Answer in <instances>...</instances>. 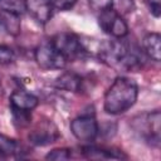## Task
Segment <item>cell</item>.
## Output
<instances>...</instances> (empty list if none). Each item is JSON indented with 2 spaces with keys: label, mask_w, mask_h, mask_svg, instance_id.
Segmentation results:
<instances>
[{
  "label": "cell",
  "mask_w": 161,
  "mask_h": 161,
  "mask_svg": "<svg viewBox=\"0 0 161 161\" xmlns=\"http://www.w3.org/2000/svg\"><path fill=\"white\" fill-rule=\"evenodd\" d=\"M138 94L137 84L127 77H117L104 94L103 107L109 114H119L130 109Z\"/></svg>",
  "instance_id": "6da1fadb"
},
{
  "label": "cell",
  "mask_w": 161,
  "mask_h": 161,
  "mask_svg": "<svg viewBox=\"0 0 161 161\" xmlns=\"http://www.w3.org/2000/svg\"><path fill=\"white\" fill-rule=\"evenodd\" d=\"M161 114L160 111L147 112L136 116L131 121V127L133 132L141 138L143 142L150 145L151 147L160 146V130H161Z\"/></svg>",
  "instance_id": "7a4b0ae2"
},
{
  "label": "cell",
  "mask_w": 161,
  "mask_h": 161,
  "mask_svg": "<svg viewBox=\"0 0 161 161\" xmlns=\"http://www.w3.org/2000/svg\"><path fill=\"white\" fill-rule=\"evenodd\" d=\"M57 50L68 60H77L86 54L80 39L73 33H59L49 40Z\"/></svg>",
  "instance_id": "3957f363"
},
{
  "label": "cell",
  "mask_w": 161,
  "mask_h": 161,
  "mask_svg": "<svg viewBox=\"0 0 161 161\" xmlns=\"http://www.w3.org/2000/svg\"><path fill=\"white\" fill-rule=\"evenodd\" d=\"M35 60L42 69L54 70L63 69L67 65V59L57 50V48L50 43H42L35 49Z\"/></svg>",
  "instance_id": "277c9868"
},
{
  "label": "cell",
  "mask_w": 161,
  "mask_h": 161,
  "mask_svg": "<svg viewBox=\"0 0 161 161\" xmlns=\"http://www.w3.org/2000/svg\"><path fill=\"white\" fill-rule=\"evenodd\" d=\"M122 39L123 38H114L112 40H104L101 43L98 49V57L103 63L109 67H119L128 47V43Z\"/></svg>",
  "instance_id": "5b68a950"
},
{
  "label": "cell",
  "mask_w": 161,
  "mask_h": 161,
  "mask_svg": "<svg viewBox=\"0 0 161 161\" xmlns=\"http://www.w3.org/2000/svg\"><path fill=\"white\" fill-rule=\"evenodd\" d=\"M98 24L106 34H108L113 38L121 39L128 34V26H127L126 21L113 9H107L104 11L99 13Z\"/></svg>",
  "instance_id": "8992f818"
},
{
  "label": "cell",
  "mask_w": 161,
  "mask_h": 161,
  "mask_svg": "<svg viewBox=\"0 0 161 161\" xmlns=\"http://www.w3.org/2000/svg\"><path fill=\"white\" fill-rule=\"evenodd\" d=\"M70 131L77 140L91 142L97 137L99 127L93 116L83 114V116L74 118L70 122Z\"/></svg>",
  "instance_id": "52a82bcc"
},
{
  "label": "cell",
  "mask_w": 161,
  "mask_h": 161,
  "mask_svg": "<svg viewBox=\"0 0 161 161\" xmlns=\"http://www.w3.org/2000/svg\"><path fill=\"white\" fill-rule=\"evenodd\" d=\"M29 142L34 146H47L59 138L58 127L49 119L39 122L28 135Z\"/></svg>",
  "instance_id": "ba28073f"
},
{
  "label": "cell",
  "mask_w": 161,
  "mask_h": 161,
  "mask_svg": "<svg viewBox=\"0 0 161 161\" xmlns=\"http://www.w3.org/2000/svg\"><path fill=\"white\" fill-rule=\"evenodd\" d=\"M25 10L40 24H45L53 15V5L50 0H24Z\"/></svg>",
  "instance_id": "9c48e42d"
},
{
  "label": "cell",
  "mask_w": 161,
  "mask_h": 161,
  "mask_svg": "<svg viewBox=\"0 0 161 161\" xmlns=\"http://www.w3.org/2000/svg\"><path fill=\"white\" fill-rule=\"evenodd\" d=\"M20 30H21L20 15L11 11L0 10V31L16 36L20 34Z\"/></svg>",
  "instance_id": "30bf717a"
},
{
  "label": "cell",
  "mask_w": 161,
  "mask_h": 161,
  "mask_svg": "<svg viewBox=\"0 0 161 161\" xmlns=\"http://www.w3.org/2000/svg\"><path fill=\"white\" fill-rule=\"evenodd\" d=\"M38 106V98L26 91H15L10 96V107L31 111Z\"/></svg>",
  "instance_id": "8fae6325"
},
{
  "label": "cell",
  "mask_w": 161,
  "mask_h": 161,
  "mask_svg": "<svg viewBox=\"0 0 161 161\" xmlns=\"http://www.w3.org/2000/svg\"><path fill=\"white\" fill-rule=\"evenodd\" d=\"M161 36L157 33H148L142 39V48L145 54L155 62H160L161 59V48H160Z\"/></svg>",
  "instance_id": "7c38bea8"
},
{
  "label": "cell",
  "mask_w": 161,
  "mask_h": 161,
  "mask_svg": "<svg viewBox=\"0 0 161 161\" xmlns=\"http://www.w3.org/2000/svg\"><path fill=\"white\" fill-rule=\"evenodd\" d=\"M82 152L88 158H126V155H123L118 150L104 148L98 146H86L83 147Z\"/></svg>",
  "instance_id": "4fadbf2b"
},
{
  "label": "cell",
  "mask_w": 161,
  "mask_h": 161,
  "mask_svg": "<svg viewBox=\"0 0 161 161\" xmlns=\"http://www.w3.org/2000/svg\"><path fill=\"white\" fill-rule=\"evenodd\" d=\"M82 77L72 73V72H65L60 77L57 78L55 86L60 89L69 91V92H79L82 89Z\"/></svg>",
  "instance_id": "5bb4252c"
},
{
  "label": "cell",
  "mask_w": 161,
  "mask_h": 161,
  "mask_svg": "<svg viewBox=\"0 0 161 161\" xmlns=\"http://www.w3.org/2000/svg\"><path fill=\"white\" fill-rule=\"evenodd\" d=\"M21 153V145L5 136V135H0V156H19Z\"/></svg>",
  "instance_id": "9a60e30c"
},
{
  "label": "cell",
  "mask_w": 161,
  "mask_h": 161,
  "mask_svg": "<svg viewBox=\"0 0 161 161\" xmlns=\"http://www.w3.org/2000/svg\"><path fill=\"white\" fill-rule=\"evenodd\" d=\"M31 111H25V109H19L11 107V114H13V122L16 127H25L30 123L31 119Z\"/></svg>",
  "instance_id": "2e32d148"
},
{
  "label": "cell",
  "mask_w": 161,
  "mask_h": 161,
  "mask_svg": "<svg viewBox=\"0 0 161 161\" xmlns=\"http://www.w3.org/2000/svg\"><path fill=\"white\" fill-rule=\"evenodd\" d=\"M111 9H113L118 15H126L135 10L133 0H112Z\"/></svg>",
  "instance_id": "e0dca14e"
},
{
  "label": "cell",
  "mask_w": 161,
  "mask_h": 161,
  "mask_svg": "<svg viewBox=\"0 0 161 161\" xmlns=\"http://www.w3.org/2000/svg\"><path fill=\"white\" fill-rule=\"evenodd\" d=\"M0 10L11 11L21 15L25 10L24 0H0Z\"/></svg>",
  "instance_id": "ac0fdd59"
},
{
  "label": "cell",
  "mask_w": 161,
  "mask_h": 161,
  "mask_svg": "<svg viewBox=\"0 0 161 161\" xmlns=\"http://www.w3.org/2000/svg\"><path fill=\"white\" fill-rule=\"evenodd\" d=\"M72 156L70 150L62 147V148H54L49 153H47L45 158L47 160H53V161H64V160H69Z\"/></svg>",
  "instance_id": "d6986e66"
},
{
  "label": "cell",
  "mask_w": 161,
  "mask_h": 161,
  "mask_svg": "<svg viewBox=\"0 0 161 161\" xmlns=\"http://www.w3.org/2000/svg\"><path fill=\"white\" fill-rule=\"evenodd\" d=\"M88 4L93 11L99 14L107 9H111L112 0H88Z\"/></svg>",
  "instance_id": "ffe728a7"
},
{
  "label": "cell",
  "mask_w": 161,
  "mask_h": 161,
  "mask_svg": "<svg viewBox=\"0 0 161 161\" xmlns=\"http://www.w3.org/2000/svg\"><path fill=\"white\" fill-rule=\"evenodd\" d=\"M15 54L11 48L6 45H0V64H10L14 62Z\"/></svg>",
  "instance_id": "44dd1931"
},
{
  "label": "cell",
  "mask_w": 161,
  "mask_h": 161,
  "mask_svg": "<svg viewBox=\"0 0 161 161\" xmlns=\"http://www.w3.org/2000/svg\"><path fill=\"white\" fill-rule=\"evenodd\" d=\"M53 8L58 10H68L73 8V5L77 3V0H50Z\"/></svg>",
  "instance_id": "7402d4cb"
},
{
  "label": "cell",
  "mask_w": 161,
  "mask_h": 161,
  "mask_svg": "<svg viewBox=\"0 0 161 161\" xmlns=\"http://www.w3.org/2000/svg\"><path fill=\"white\" fill-rule=\"evenodd\" d=\"M146 4L148 5V9L151 11V14L155 18L160 16V0H146Z\"/></svg>",
  "instance_id": "603a6c76"
},
{
  "label": "cell",
  "mask_w": 161,
  "mask_h": 161,
  "mask_svg": "<svg viewBox=\"0 0 161 161\" xmlns=\"http://www.w3.org/2000/svg\"><path fill=\"white\" fill-rule=\"evenodd\" d=\"M3 94V87H1V84H0V96Z\"/></svg>",
  "instance_id": "cb8c5ba5"
}]
</instances>
